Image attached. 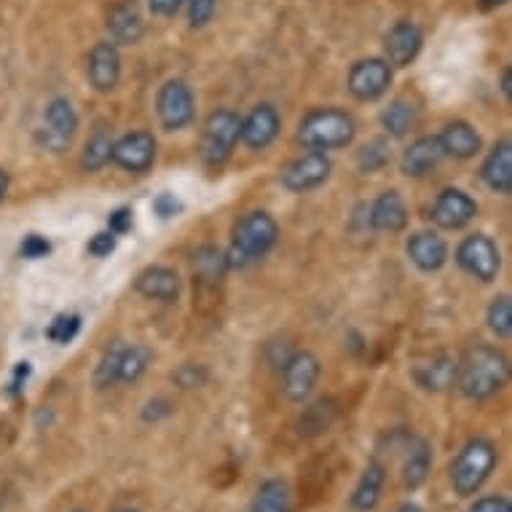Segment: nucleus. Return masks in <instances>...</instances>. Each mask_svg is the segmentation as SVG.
Listing matches in <instances>:
<instances>
[{"mask_svg": "<svg viewBox=\"0 0 512 512\" xmlns=\"http://www.w3.org/2000/svg\"><path fill=\"white\" fill-rule=\"evenodd\" d=\"M507 381H510V360L499 346L475 344L456 360L454 387H459V392L472 403L496 397L507 387Z\"/></svg>", "mask_w": 512, "mask_h": 512, "instance_id": "nucleus-1", "label": "nucleus"}, {"mask_svg": "<svg viewBox=\"0 0 512 512\" xmlns=\"http://www.w3.org/2000/svg\"><path fill=\"white\" fill-rule=\"evenodd\" d=\"M279 242V223L266 210H252L236 220L231 244L226 250L228 271L250 269L252 263L263 261Z\"/></svg>", "mask_w": 512, "mask_h": 512, "instance_id": "nucleus-2", "label": "nucleus"}, {"mask_svg": "<svg viewBox=\"0 0 512 512\" xmlns=\"http://www.w3.org/2000/svg\"><path fill=\"white\" fill-rule=\"evenodd\" d=\"M499 467V448L488 437H472L448 467V480L459 499H475Z\"/></svg>", "mask_w": 512, "mask_h": 512, "instance_id": "nucleus-3", "label": "nucleus"}, {"mask_svg": "<svg viewBox=\"0 0 512 512\" xmlns=\"http://www.w3.org/2000/svg\"><path fill=\"white\" fill-rule=\"evenodd\" d=\"M357 137V121L341 108L309 110L298 124V143L306 151H341L349 148Z\"/></svg>", "mask_w": 512, "mask_h": 512, "instance_id": "nucleus-4", "label": "nucleus"}, {"mask_svg": "<svg viewBox=\"0 0 512 512\" xmlns=\"http://www.w3.org/2000/svg\"><path fill=\"white\" fill-rule=\"evenodd\" d=\"M239 135H242V116L231 108L212 110L202 129V161L207 169L226 167L231 156H234L236 145H239Z\"/></svg>", "mask_w": 512, "mask_h": 512, "instance_id": "nucleus-5", "label": "nucleus"}, {"mask_svg": "<svg viewBox=\"0 0 512 512\" xmlns=\"http://www.w3.org/2000/svg\"><path fill=\"white\" fill-rule=\"evenodd\" d=\"M456 266L467 274V277L478 279L483 285H491L502 271V252L496 247V242L488 234L478 231V234L464 236L459 247H456Z\"/></svg>", "mask_w": 512, "mask_h": 512, "instance_id": "nucleus-6", "label": "nucleus"}, {"mask_svg": "<svg viewBox=\"0 0 512 512\" xmlns=\"http://www.w3.org/2000/svg\"><path fill=\"white\" fill-rule=\"evenodd\" d=\"M156 116L164 132H183L194 124L196 94L183 78H169L156 92Z\"/></svg>", "mask_w": 512, "mask_h": 512, "instance_id": "nucleus-7", "label": "nucleus"}, {"mask_svg": "<svg viewBox=\"0 0 512 512\" xmlns=\"http://www.w3.org/2000/svg\"><path fill=\"white\" fill-rule=\"evenodd\" d=\"M395 70L384 57H362L349 68L346 89L357 102H376L389 92Z\"/></svg>", "mask_w": 512, "mask_h": 512, "instance_id": "nucleus-8", "label": "nucleus"}, {"mask_svg": "<svg viewBox=\"0 0 512 512\" xmlns=\"http://www.w3.org/2000/svg\"><path fill=\"white\" fill-rule=\"evenodd\" d=\"M78 113L73 108V102L68 97H54L43 110V129L38 132V143L51 153H65L76 137Z\"/></svg>", "mask_w": 512, "mask_h": 512, "instance_id": "nucleus-9", "label": "nucleus"}, {"mask_svg": "<svg viewBox=\"0 0 512 512\" xmlns=\"http://www.w3.org/2000/svg\"><path fill=\"white\" fill-rule=\"evenodd\" d=\"M330 175H333V161L328 153L306 151L282 169L279 183L290 194H309V191H317L319 185L328 183Z\"/></svg>", "mask_w": 512, "mask_h": 512, "instance_id": "nucleus-10", "label": "nucleus"}, {"mask_svg": "<svg viewBox=\"0 0 512 512\" xmlns=\"http://www.w3.org/2000/svg\"><path fill=\"white\" fill-rule=\"evenodd\" d=\"M156 153H159L156 137L145 129H135V132H126L124 137L113 140L110 164H116L129 175H145L156 164Z\"/></svg>", "mask_w": 512, "mask_h": 512, "instance_id": "nucleus-11", "label": "nucleus"}, {"mask_svg": "<svg viewBox=\"0 0 512 512\" xmlns=\"http://www.w3.org/2000/svg\"><path fill=\"white\" fill-rule=\"evenodd\" d=\"M429 218L443 231H462L478 218V202L462 188H443L429 207Z\"/></svg>", "mask_w": 512, "mask_h": 512, "instance_id": "nucleus-12", "label": "nucleus"}, {"mask_svg": "<svg viewBox=\"0 0 512 512\" xmlns=\"http://www.w3.org/2000/svg\"><path fill=\"white\" fill-rule=\"evenodd\" d=\"M282 373V392L290 403H306L317 387L319 376H322V365H319L317 354L306 352V349H295L293 357L285 362Z\"/></svg>", "mask_w": 512, "mask_h": 512, "instance_id": "nucleus-13", "label": "nucleus"}, {"mask_svg": "<svg viewBox=\"0 0 512 512\" xmlns=\"http://www.w3.org/2000/svg\"><path fill=\"white\" fill-rule=\"evenodd\" d=\"M421 49H424V33L411 19H400L384 35V59H387L392 70L411 68L413 62L419 59Z\"/></svg>", "mask_w": 512, "mask_h": 512, "instance_id": "nucleus-14", "label": "nucleus"}, {"mask_svg": "<svg viewBox=\"0 0 512 512\" xmlns=\"http://www.w3.org/2000/svg\"><path fill=\"white\" fill-rule=\"evenodd\" d=\"M105 33L108 41L121 46H137L145 38L143 11L135 0H116L105 11Z\"/></svg>", "mask_w": 512, "mask_h": 512, "instance_id": "nucleus-15", "label": "nucleus"}, {"mask_svg": "<svg viewBox=\"0 0 512 512\" xmlns=\"http://www.w3.org/2000/svg\"><path fill=\"white\" fill-rule=\"evenodd\" d=\"M86 78L97 94L116 92L118 81H121V51L116 43H94L86 57Z\"/></svg>", "mask_w": 512, "mask_h": 512, "instance_id": "nucleus-16", "label": "nucleus"}, {"mask_svg": "<svg viewBox=\"0 0 512 512\" xmlns=\"http://www.w3.org/2000/svg\"><path fill=\"white\" fill-rule=\"evenodd\" d=\"M282 129V116L271 102H258L255 108L242 118V135L239 143H244L250 151H266L279 137Z\"/></svg>", "mask_w": 512, "mask_h": 512, "instance_id": "nucleus-17", "label": "nucleus"}, {"mask_svg": "<svg viewBox=\"0 0 512 512\" xmlns=\"http://www.w3.org/2000/svg\"><path fill=\"white\" fill-rule=\"evenodd\" d=\"M405 255L419 271L435 274L448 263L451 250H448V242L437 231H416L405 242Z\"/></svg>", "mask_w": 512, "mask_h": 512, "instance_id": "nucleus-18", "label": "nucleus"}, {"mask_svg": "<svg viewBox=\"0 0 512 512\" xmlns=\"http://www.w3.org/2000/svg\"><path fill=\"white\" fill-rule=\"evenodd\" d=\"M387 464L370 459L360 478L354 483L352 494H349V510L352 512H376V507L384 499V488H387Z\"/></svg>", "mask_w": 512, "mask_h": 512, "instance_id": "nucleus-19", "label": "nucleus"}, {"mask_svg": "<svg viewBox=\"0 0 512 512\" xmlns=\"http://www.w3.org/2000/svg\"><path fill=\"white\" fill-rule=\"evenodd\" d=\"M408 220H411L408 204H405L403 194L395 191V188L384 191L376 202L370 204L368 223L376 234H403L405 228H408Z\"/></svg>", "mask_w": 512, "mask_h": 512, "instance_id": "nucleus-20", "label": "nucleus"}, {"mask_svg": "<svg viewBox=\"0 0 512 512\" xmlns=\"http://www.w3.org/2000/svg\"><path fill=\"white\" fill-rule=\"evenodd\" d=\"M445 159L443 145L437 140V135H424L416 137L408 148L403 151V159H400V172L411 180H421V177H429L440 167V161Z\"/></svg>", "mask_w": 512, "mask_h": 512, "instance_id": "nucleus-21", "label": "nucleus"}, {"mask_svg": "<svg viewBox=\"0 0 512 512\" xmlns=\"http://www.w3.org/2000/svg\"><path fill=\"white\" fill-rule=\"evenodd\" d=\"M135 290L148 301L177 303L183 282H180V274L169 266H148L135 277Z\"/></svg>", "mask_w": 512, "mask_h": 512, "instance_id": "nucleus-22", "label": "nucleus"}, {"mask_svg": "<svg viewBox=\"0 0 512 512\" xmlns=\"http://www.w3.org/2000/svg\"><path fill=\"white\" fill-rule=\"evenodd\" d=\"M480 180L486 183L488 191L499 196L512 194V140L504 137L488 151L486 161L480 164Z\"/></svg>", "mask_w": 512, "mask_h": 512, "instance_id": "nucleus-23", "label": "nucleus"}, {"mask_svg": "<svg viewBox=\"0 0 512 512\" xmlns=\"http://www.w3.org/2000/svg\"><path fill=\"white\" fill-rule=\"evenodd\" d=\"M437 140L443 145L445 159L470 161L483 151V137H480V132L470 121H451V124H445Z\"/></svg>", "mask_w": 512, "mask_h": 512, "instance_id": "nucleus-24", "label": "nucleus"}, {"mask_svg": "<svg viewBox=\"0 0 512 512\" xmlns=\"http://www.w3.org/2000/svg\"><path fill=\"white\" fill-rule=\"evenodd\" d=\"M403 451V488L413 494L429 480V472L435 464V448L424 437H411Z\"/></svg>", "mask_w": 512, "mask_h": 512, "instance_id": "nucleus-25", "label": "nucleus"}, {"mask_svg": "<svg viewBox=\"0 0 512 512\" xmlns=\"http://www.w3.org/2000/svg\"><path fill=\"white\" fill-rule=\"evenodd\" d=\"M413 381L419 384L424 392H432V395H440L445 389L454 387L456 381V360L454 357H435L427 365H419V368L413 370Z\"/></svg>", "mask_w": 512, "mask_h": 512, "instance_id": "nucleus-26", "label": "nucleus"}, {"mask_svg": "<svg viewBox=\"0 0 512 512\" xmlns=\"http://www.w3.org/2000/svg\"><path fill=\"white\" fill-rule=\"evenodd\" d=\"M113 126L105 124V121H97L92 129V135L86 140L84 153H81V167L84 172L94 175L110 164V151H113Z\"/></svg>", "mask_w": 512, "mask_h": 512, "instance_id": "nucleus-27", "label": "nucleus"}, {"mask_svg": "<svg viewBox=\"0 0 512 512\" xmlns=\"http://www.w3.org/2000/svg\"><path fill=\"white\" fill-rule=\"evenodd\" d=\"M416 124H419V108H416V102L405 100V97H397L381 110V129L392 140L408 137L416 129Z\"/></svg>", "mask_w": 512, "mask_h": 512, "instance_id": "nucleus-28", "label": "nucleus"}, {"mask_svg": "<svg viewBox=\"0 0 512 512\" xmlns=\"http://www.w3.org/2000/svg\"><path fill=\"white\" fill-rule=\"evenodd\" d=\"M247 512H293V494L287 480L266 478L258 486Z\"/></svg>", "mask_w": 512, "mask_h": 512, "instance_id": "nucleus-29", "label": "nucleus"}, {"mask_svg": "<svg viewBox=\"0 0 512 512\" xmlns=\"http://www.w3.org/2000/svg\"><path fill=\"white\" fill-rule=\"evenodd\" d=\"M151 362H153L151 346L124 344V352H121V360H118V384H126V387L137 384V381L148 373Z\"/></svg>", "mask_w": 512, "mask_h": 512, "instance_id": "nucleus-30", "label": "nucleus"}, {"mask_svg": "<svg viewBox=\"0 0 512 512\" xmlns=\"http://www.w3.org/2000/svg\"><path fill=\"white\" fill-rule=\"evenodd\" d=\"M191 263H194L196 277L202 279V282H210V285H218L228 271L226 252L218 250L215 244H204V247L194 250Z\"/></svg>", "mask_w": 512, "mask_h": 512, "instance_id": "nucleus-31", "label": "nucleus"}, {"mask_svg": "<svg viewBox=\"0 0 512 512\" xmlns=\"http://www.w3.org/2000/svg\"><path fill=\"white\" fill-rule=\"evenodd\" d=\"M338 408L333 400H317V403H311L303 408L301 419H298V429H301V435L314 437L322 435V432H328L330 424L336 421Z\"/></svg>", "mask_w": 512, "mask_h": 512, "instance_id": "nucleus-32", "label": "nucleus"}, {"mask_svg": "<svg viewBox=\"0 0 512 512\" xmlns=\"http://www.w3.org/2000/svg\"><path fill=\"white\" fill-rule=\"evenodd\" d=\"M389 159H392V151H389L387 137H376L357 151V167H360L362 175H376L387 167Z\"/></svg>", "mask_w": 512, "mask_h": 512, "instance_id": "nucleus-33", "label": "nucleus"}, {"mask_svg": "<svg viewBox=\"0 0 512 512\" xmlns=\"http://www.w3.org/2000/svg\"><path fill=\"white\" fill-rule=\"evenodd\" d=\"M81 328H84V317L76 314V311H70V314H57V317L49 322V328H46V338H49L51 344L70 346L78 338Z\"/></svg>", "mask_w": 512, "mask_h": 512, "instance_id": "nucleus-34", "label": "nucleus"}, {"mask_svg": "<svg viewBox=\"0 0 512 512\" xmlns=\"http://www.w3.org/2000/svg\"><path fill=\"white\" fill-rule=\"evenodd\" d=\"M121 352H124V341H116L110 344L105 352H102L97 368H94V387L97 389H110L118 384V360H121Z\"/></svg>", "mask_w": 512, "mask_h": 512, "instance_id": "nucleus-35", "label": "nucleus"}, {"mask_svg": "<svg viewBox=\"0 0 512 512\" xmlns=\"http://www.w3.org/2000/svg\"><path fill=\"white\" fill-rule=\"evenodd\" d=\"M486 322L491 333L496 338H507L512 336V303H510V295H496L494 301L488 303V311H486Z\"/></svg>", "mask_w": 512, "mask_h": 512, "instance_id": "nucleus-36", "label": "nucleus"}, {"mask_svg": "<svg viewBox=\"0 0 512 512\" xmlns=\"http://www.w3.org/2000/svg\"><path fill=\"white\" fill-rule=\"evenodd\" d=\"M220 0H188L185 11H188V27L191 30H204L210 25L215 14H218Z\"/></svg>", "mask_w": 512, "mask_h": 512, "instance_id": "nucleus-37", "label": "nucleus"}, {"mask_svg": "<svg viewBox=\"0 0 512 512\" xmlns=\"http://www.w3.org/2000/svg\"><path fill=\"white\" fill-rule=\"evenodd\" d=\"M172 381H175L180 389H202L207 381H210V370L204 365H194V362H183L180 368L172 373Z\"/></svg>", "mask_w": 512, "mask_h": 512, "instance_id": "nucleus-38", "label": "nucleus"}, {"mask_svg": "<svg viewBox=\"0 0 512 512\" xmlns=\"http://www.w3.org/2000/svg\"><path fill=\"white\" fill-rule=\"evenodd\" d=\"M151 210L159 220H175L185 212V204L183 199H180L177 194H172V191H161V194L153 199Z\"/></svg>", "mask_w": 512, "mask_h": 512, "instance_id": "nucleus-39", "label": "nucleus"}, {"mask_svg": "<svg viewBox=\"0 0 512 512\" xmlns=\"http://www.w3.org/2000/svg\"><path fill=\"white\" fill-rule=\"evenodd\" d=\"M172 413H175L172 400H167V397H153V400H148V403L140 408V421H143V424H161V421H167Z\"/></svg>", "mask_w": 512, "mask_h": 512, "instance_id": "nucleus-40", "label": "nucleus"}, {"mask_svg": "<svg viewBox=\"0 0 512 512\" xmlns=\"http://www.w3.org/2000/svg\"><path fill=\"white\" fill-rule=\"evenodd\" d=\"M19 255L25 261H43L51 255V242L43 234H27L22 242H19Z\"/></svg>", "mask_w": 512, "mask_h": 512, "instance_id": "nucleus-41", "label": "nucleus"}, {"mask_svg": "<svg viewBox=\"0 0 512 512\" xmlns=\"http://www.w3.org/2000/svg\"><path fill=\"white\" fill-rule=\"evenodd\" d=\"M30 376H33V362L22 360L14 365L9 384H6V395H9V400H19V397L25 395V387L27 381H30Z\"/></svg>", "mask_w": 512, "mask_h": 512, "instance_id": "nucleus-42", "label": "nucleus"}, {"mask_svg": "<svg viewBox=\"0 0 512 512\" xmlns=\"http://www.w3.org/2000/svg\"><path fill=\"white\" fill-rule=\"evenodd\" d=\"M467 512H512V502L510 496L504 494L478 496V499L467 507Z\"/></svg>", "mask_w": 512, "mask_h": 512, "instance_id": "nucleus-43", "label": "nucleus"}, {"mask_svg": "<svg viewBox=\"0 0 512 512\" xmlns=\"http://www.w3.org/2000/svg\"><path fill=\"white\" fill-rule=\"evenodd\" d=\"M116 242H118V236H113L108 228H105V231H97V234L89 239V247H86V250H89L92 258H100L102 261V258H110V255L116 252Z\"/></svg>", "mask_w": 512, "mask_h": 512, "instance_id": "nucleus-44", "label": "nucleus"}, {"mask_svg": "<svg viewBox=\"0 0 512 512\" xmlns=\"http://www.w3.org/2000/svg\"><path fill=\"white\" fill-rule=\"evenodd\" d=\"M135 226V212L132 207H116V210L108 215V231L113 236H126Z\"/></svg>", "mask_w": 512, "mask_h": 512, "instance_id": "nucleus-45", "label": "nucleus"}, {"mask_svg": "<svg viewBox=\"0 0 512 512\" xmlns=\"http://www.w3.org/2000/svg\"><path fill=\"white\" fill-rule=\"evenodd\" d=\"M185 3H188V0H148V9H151L153 17L169 19L175 17L180 9H185Z\"/></svg>", "mask_w": 512, "mask_h": 512, "instance_id": "nucleus-46", "label": "nucleus"}, {"mask_svg": "<svg viewBox=\"0 0 512 512\" xmlns=\"http://www.w3.org/2000/svg\"><path fill=\"white\" fill-rule=\"evenodd\" d=\"M295 349H290V346L282 341V346H279V341H274V344H269V349H266V357H269V365L271 368L282 370L285 368V362L293 357Z\"/></svg>", "mask_w": 512, "mask_h": 512, "instance_id": "nucleus-47", "label": "nucleus"}, {"mask_svg": "<svg viewBox=\"0 0 512 512\" xmlns=\"http://www.w3.org/2000/svg\"><path fill=\"white\" fill-rule=\"evenodd\" d=\"M499 89H502L504 100L510 102V100H512V70H510V68H504L502 81H499Z\"/></svg>", "mask_w": 512, "mask_h": 512, "instance_id": "nucleus-48", "label": "nucleus"}, {"mask_svg": "<svg viewBox=\"0 0 512 512\" xmlns=\"http://www.w3.org/2000/svg\"><path fill=\"white\" fill-rule=\"evenodd\" d=\"M9 185H11L9 172H6V169L0 167V204L6 202V196H9Z\"/></svg>", "mask_w": 512, "mask_h": 512, "instance_id": "nucleus-49", "label": "nucleus"}, {"mask_svg": "<svg viewBox=\"0 0 512 512\" xmlns=\"http://www.w3.org/2000/svg\"><path fill=\"white\" fill-rule=\"evenodd\" d=\"M54 419H57V416H54V411H51V408H46V411H38V416H35V424H38V427H43V421H46V427H51V424H54Z\"/></svg>", "mask_w": 512, "mask_h": 512, "instance_id": "nucleus-50", "label": "nucleus"}, {"mask_svg": "<svg viewBox=\"0 0 512 512\" xmlns=\"http://www.w3.org/2000/svg\"><path fill=\"white\" fill-rule=\"evenodd\" d=\"M510 0H478V6L483 11H496V9H502V6H507Z\"/></svg>", "mask_w": 512, "mask_h": 512, "instance_id": "nucleus-51", "label": "nucleus"}, {"mask_svg": "<svg viewBox=\"0 0 512 512\" xmlns=\"http://www.w3.org/2000/svg\"><path fill=\"white\" fill-rule=\"evenodd\" d=\"M395 512H427V510H424V507H421V504H416V502H405V504H400Z\"/></svg>", "mask_w": 512, "mask_h": 512, "instance_id": "nucleus-52", "label": "nucleus"}, {"mask_svg": "<svg viewBox=\"0 0 512 512\" xmlns=\"http://www.w3.org/2000/svg\"><path fill=\"white\" fill-rule=\"evenodd\" d=\"M118 512H143V510H137V507H126V510H118Z\"/></svg>", "mask_w": 512, "mask_h": 512, "instance_id": "nucleus-53", "label": "nucleus"}, {"mask_svg": "<svg viewBox=\"0 0 512 512\" xmlns=\"http://www.w3.org/2000/svg\"><path fill=\"white\" fill-rule=\"evenodd\" d=\"M70 512H89V510H84V507H76V510H70Z\"/></svg>", "mask_w": 512, "mask_h": 512, "instance_id": "nucleus-54", "label": "nucleus"}]
</instances>
